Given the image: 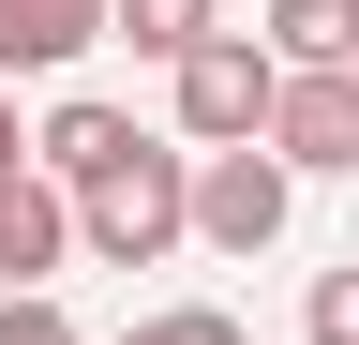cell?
<instances>
[{
    "label": "cell",
    "instance_id": "1",
    "mask_svg": "<svg viewBox=\"0 0 359 345\" xmlns=\"http://www.w3.org/2000/svg\"><path fill=\"white\" fill-rule=\"evenodd\" d=\"M75 240L105 255V271H150V255H180V240H195V150H165V136H150L120 181H90V195H75Z\"/></svg>",
    "mask_w": 359,
    "mask_h": 345
},
{
    "label": "cell",
    "instance_id": "2",
    "mask_svg": "<svg viewBox=\"0 0 359 345\" xmlns=\"http://www.w3.org/2000/svg\"><path fill=\"white\" fill-rule=\"evenodd\" d=\"M165 91H180V136H195V150H269V120H285V60H269L255 30H210Z\"/></svg>",
    "mask_w": 359,
    "mask_h": 345
},
{
    "label": "cell",
    "instance_id": "3",
    "mask_svg": "<svg viewBox=\"0 0 359 345\" xmlns=\"http://www.w3.org/2000/svg\"><path fill=\"white\" fill-rule=\"evenodd\" d=\"M285 210H299V165H285V150H195V240H210V255L255 271V255L285 240Z\"/></svg>",
    "mask_w": 359,
    "mask_h": 345
},
{
    "label": "cell",
    "instance_id": "4",
    "mask_svg": "<svg viewBox=\"0 0 359 345\" xmlns=\"http://www.w3.org/2000/svg\"><path fill=\"white\" fill-rule=\"evenodd\" d=\"M60 255H75V195L45 165H0V300H45Z\"/></svg>",
    "mask_w": 359,
    "mask_h": 345
},
{
    "label": "cell",
    "instance_id": "5",
    "mask_svg": "<svg viewBox=\"0 0 359 345\" xmlns=\"http://www.w3.org/2000/svg\"><path fill=\"white\" fill-rule=\"evenodd\" d=\"M105 30H120V0H0V91L15 75H75Z\"/></svg>",
    "mask_w": 359,
    "mask_h": 345
},
{
    "label": "cell",
    "instance_id": "6",
    "mask_svg": "<svg viewBox=\"0 0 359 345\" xmlns=\"http://www.w3.org/2000/svg\"><path fill=\"white\" fill-rule=\"evenodd\" d=\"M135 150H150V136H135V120H120L105 91H60V105H45V150H30V165H45L60 195H90V181H120Z\"/></svg>",
    "mask_w": 359,
    "mask_h": 345
},
{
    "label": "cell",
    "instance_id": "7",
    "mask_svg": "<svg viewBox=\"0 0 359 345\" xmlns=\"http://www.w3.org/2000/svg\"><path fill=\"white\" fill-rule=\"evenodd\" d=\"M269 150H285L299 181H344V165H359V75H285V120H269Z\"/></svg>",
    "mask_w": 359,
    "mask_h": 345
},
{
    "label": "cell",
    "instance_id": "8",
    "mask_svg": "<svg viewBox=\"0 0 359 345\" xmlns=\"http://www.w3.org/2000/svg\"><path fill=\"white\" fill-rule=\"evenodd\" d=\"M269 60L285 75H359V0H269Z\"/></svg>",
    "mask_w": 359,
    "mask_h": 345
},
{
    "label": "cell",
    "instance_id": "9",
    "mask_svg": "<svg viewBox=\"0 0 359 345\" xmlns=\"http://www.w3.org/2000/svg\"><path fill=\"white\" fill-rule=\"evenodd\" d=\"M210 30H224V15H210V0H120V46H135V60H165V75H180V60H195V46H210Z\"/></svg>",
    "mask_w": 359,
    "mask_h": 345
},
{
    "label": "cell",
    "instance_id": "10",
    "mask_svg": "<svg viewBox=\"0 0 359 345\" xmlns=\"http://www.w3.org/2000/svg\"><path fill=\"white\" fill-rule=\"evenodd\" d=\"M120 345H255V330L224 315V300H165V315H135Z\"/></svg>",
    "mask_w": 359,
    "mask_h": 345
},
{
    "label": "cell",
    "instance_id": "11",
    "mask_svg": "<svg viewBox=\"0 0 359 345\" xmlns=\"http://www.w3.org/2000/svg\"><path fill=\"white\" fill-rule=\"evenodd\" d=\"M299 330H314V345H359V271H314V300H299Z\"/></svg>",
    "mask_w": 359,
    "mask_h": 345
},
{
    "label": "cell",
    "instance_id": "12",
    "mask_svg": "<svg viewBox=\"0 0 359 345\" xmlns=\"http://www.w3.org/2000/svg\"><path fill=\"white\" fill-rule=\"evenodd\" d=\"M0 345H75V315L60 300H0Z\"/></svg>",
    "mask_w": 359,
    "mask_h": 345
},
{
    "label": "cell",
    "instance_id": "13",
    "mask_svg": "<svg viewBox=\"0 0 359 345\" xmlns=\"http://www.w3.org/2000/svg\"><path fill=\"white\" fill-rule=\"evenodd\" d=\"M30 150H45V136H30V120H15V91H0V165H30Z\"/></svg>",
    "mask_w": 359,
    "mask_h": 345
}]
</instances>
